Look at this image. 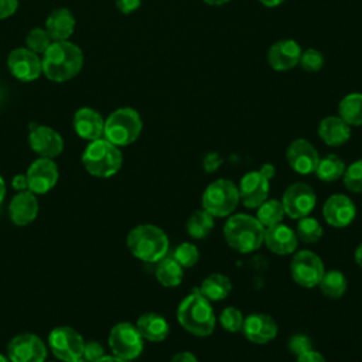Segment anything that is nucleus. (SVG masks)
Segmentation results:
<instances>
[{"label": "nucleus", "mask_w": 362, "mask_h": 362, "mask_svg": "<svg viewBox=\"0 0 362 362\" xmlns=\"http://www.w3.org/2000/svg\"><path fill=\"white\" fill-rule=\"evenodd\" d=\"M42 74L52 82H66L76 76L83 65V54L78 45L65 41H52L41 58Z\"/></svg>", "instance_id": "obj_1"}, {"label": "nucleus", "mask_w": 362, "mask_h": 362, "mask_svg": "<svg viewBox=\"0 0 362 362\" xmlns=\"http://www.w3.org/2000/svg\"><path fill=\"white\" fill-rule=\"evenodd\" d=\"M177 320L185 331L195 337L211 335L216 324L212 305L199 290H194L181 300L177 308Z\"/></svg>", "instance_id": "obj_2"}, {"label": "nucleus", "mask_w": 362, "mask_h": 362, "mask_svg": "<svg viewBox=\"0 0 362 362\" xmlns=\"http://www.w3.org/2000/svg\"><path fill=\"white\" fill-rule=\"evenodd\" d=\"M132 255L147 263H157L167 256L168 238L163 229L154 225H139L133 228L126 239Z\"/></svg>", "instance_id": "obj_3"}, {"label": "nucleus", "mask_w": 362, "mask_h": 362, "mask_svg": "<svg viewBox=\"0 0 362 362\" xmlns=\"http://www.w3.org/2000/svg\"><path fill=\"white\" fill-rule=\"evenodd\" d=\"M226 243L239 253H250L263 245L264 228L247 214L232 215L223 226Z\"/></svg>", "instance_id": "obj_4"}, {"label": "nucleus", "mask_w": 362, "mask_h": 362, "mask_svg": "<svg viewBox=\"0 0 362 362\" xmlns=\"http://www.w3.org/2000/svg\"><path fill=\"white\" fill-rule=\"evenodd\" d=\"M122 163V151L105 137L90 141L82 153V164L85 170L98 178L115 175L120 170Z\"/></svg>", "instance_id": "obj_5"}, {"label": "nucleus", "mask_w": 362, "mask_h": 362, "mask_svg": "<svg viewBox=\"0 0 362 362\" xmlns=\"http://www.w3.org/2000/svg\"><path fill=\"white\" fill-rule=\"evenodd\" d=\"M143 129V122L137 110L119 107L105 120L103 137L117 147L129 146L137 140Z\"/></svg>", "instance_id": "obj_6"}, {"label": "nucleus", "mask_w": 362, "mask_h": 362, "mask_svg": "<svg viewBox=\"0 0 362 362\" xmlns=\"http://www.w3.org/2000/svg\"><path fill=\"white\" fill-rule=\"evenodd\" d=\"M239 202L238 187L225 178L211 182L202 194V209L212 216L230 215Z\"/></svg>", "instance_id": "obj_7"}, {"label": "nucleus", "mask_w": 362, "mask_h": 362, "mask_svg": "<svg viewBox=\"0 0 362 362\" xmlns=\"http://www.w3.org/2000/svg\"><path fill=\"white\" fill-rule=\"evenodd\" d=\"M109 346L115 356L124 361L136 359L143 351V337L130 322L116 324L109 334Z\"/></svg>", "instance_id": "obj_8"}, {"label": "nucleus", "mask_w": 362, "mask_h": 362, "mask_svg": "<svg viewBox=\"0 0 362 362\" xmlns=\"http://www.w3.org/2000/svg\"><path fill=\"white\" fill-rule=\"evenodd\" d=\"M290 272L293 280L305 288L318 286L325 269L322 260L311 250H298L290 263Z\"/></svg>", "instance_id": "obj_9"}, {"label": "nucleus", "mask_w": 362, "mask_h": 362, "mask_svg": "<svg viewBox=\"0 0 362 362\" xmlns=\"http://www.w3.org/2000/svg\"><path fill=\"white\" fill-rule=\"evenodd\" d=\"M48 345L58 359L71 362L82 356L85 341L74 328L57 327L48 335Z\"/></svg>", "instance_id": "obj_10"}, {"label": "nucleus", "mask_w": 362, "mask_h": 362, "mask_svg": "<svg viewBox=\"0 0 362 362\" xmlns=\"http://www.w3.org/2000/svg\"><path fill=\"white\" fill-rule=\"evenodd\" d=\"M317 202L314 189L305 182L291 184L283 194L281 205L284 214L291 219H300L308 216Z\"/></svg>", "instance_id": "obj_11"}, {"label": "nucleus", "mask_w": 362, "mask_h": 362, "mask_svg": "<svg viewBox=\"0 0 362 362\" xmlns=\"http://www.w3.org/2000/svg\"><path fill=\"white\" fill-rule=\"evenodd\" d=\"M11 362H44L47 358L45 344L35 334L24 332L16 335L7 346Z\"/></svg>", "instance_id": "obj_12"}, {"label": "nucleus", "mask_w": 362, "mask_h": 362, "mask_svg": "<svg viewBox=\"0 0 362 362\" xmlns=\"http://www.w3.org/2000/svg\"><path fill=\"white\" fill-rule=\"evenodd\" d=\"M7 68L10 74L21 82L35 81L42 74L41 58L27 47L16 48L8 54Z\"/></svg>", "instance_id": "obj_13"}, {"label": "nucleus", "mask_w": 362, "mask_h": 362, "mask_svg": "<svg viewBox=\"0 0 362 362\" xmlns=\"http://www.w3.org/2000/svg\"><path fill=\"white\" fill-rule=\"evenodd\" d=\"M25 175L28 191L33 194H45L55 187L58 181V168L52 158L40 157L31 163Z\"/></svg>", "instance_id": "obj_14"}, {"label": "nucleus", "mask_w": 362, "mask_h": 362, "mask_svg": "<svg viewBox=\"0 0 362 362\" xmlns=\"http://www.w3.org/2000/svg\"><path fill=\"white\" fill-rule=\"evenodd\" d=\"M301 52L303 49L296 40H279L270 45L267 51V62L273 71L286 72L298 65Z\"/></svg>", "instance_id": "obj_15"}, {"label": "nucleus", "mask_w": 362, "mask_h": 362, "mask_svg": "<svg viewBox=\"0 0 362 362\" xmlns=\"http://www.w3.org/2000/svg\"><path fill=\"white\" fill-rule=\"evenodd\" d=\"M28 143L31 150L44 158H54L64 150V140L61 134L48 126H33Z\"/></svg>", "instance_id": "obj_16"}, {"label": "nucleus", "mask_w": 362, "mask_h": 362, "mask_svg": "<svg viewBox=\"0 0 362 362\" xmlns=\"http://www.w3.org/2000/svg\"><path fill=\"white\" fill-rule=\"evenodd\" d=\"M286 158L296 173L304 175L314 173L320 161L315 147L305 139L293 140L287 147Z\"/></svg>", "instance_id": "obj_17"}, {"label": "nucleus", "mask_w": 362, "mask_h": 362, "mask_svg": "<svg viewBox=\"0 0 362 362\" xmlns=\"http://www.w3.org/2000/svg\"><path fill=\"white\" fill-rule=\"evenodd\" d=\"M239 201L246 208H257L269 195V180L260 171H250L245 174L238 187Z\"/></svg>", "instance_id": "obj_18"}, {"label": "nucleus", "mask_w": 362, "mask_h": 362, "mask_svg": "<svg viewBox=\"0 0 362 362\" xmlns=\"http://www.w3.org/2000/svg\"><path fill=\"white\" fill-rule=\"evenodd\" d=\"M322 215L328 225L334 228H345L355 219L356 206L346 195L334 194L325 201Z\"/></svg>", "instance_id": "obj_19"}, {"label": "nucleus", "mask_w": 362, "mask_h": 362, "mask_svg": "<svg viewBox=\"0 0 362 362\" xmlns=\"http://www.w3.org/2000/svg\"><path fill=\"white\" fill-rule=\"evenodd\" d=\"M243 335L253 344H267L277 335V324L276 321L263 313L249 314L243 320L242 325Z\"/></svg>", "instance_id": "obj_20"}, {"label": "nucleus", "mask_w": 362, "mask_h": 362, "mask_svg": "<svg viewBox=\"0 0 362 362\" xmlns=\"http://www.w3.org/2000/svg\"><path fill=\"white\" fill-rule=\"evenodd\" d=\"M75 133L89 141L103 137L105 119L99 112L90 107H81L74 116Z\"/></svg>", "instance_id": "obj_21"}, {"label": "nucleus", "mask_w": 362, "mask_h": 362, "mask_svg": "<svg viewBox=\"0 0 362 362\" xmlns=\"http://www.w3.org/2000/svg\"><path fill=\"white\" fill-rule=\"evenodd\" d=\"M297 242L296 232L281 222L264 229L263 243H266V246L276 255L284 256L296 252Z\"/></svg>", "instance_id": "obj_22"}, {"label": "nucleus", "mask_w": 362, "mask_h": 362, "mask_svg": "<svg viewBox=\"0 0 362 362\" xmlns=\"http://www.w3.org/2000/svg\"><path fill=\"white\" fill-rule=\"evenodd\" d=\"M8 214L13 223L18 226H25L31 223L38 214V201L35 198V194L28 189L16 194L10 202Z\"/></svg>", "instance_id": "obj_23"}, {"label": "nucleus", "mask_w": 362, "mask_h": 362, "mask_svg": "<svg viewBox=\"0 0 362 362\" xmlns=\"http://www.w3.org/2000/svg\"><path fill=\"white\" fill-rule=\"evenodd\" d=\"M320 139L331 147L345 144L351 137V126L339 116H327L318 124Z\"/></svg>", "instance_id": "obj_24"}, {"label": "nucleus", "mask_w": 362, "mask_h": 362, "mask_svg": "<svg viewBox=\"0 0 362 362\" xmlns=\"http://www.w3.org/2000/svg\"><path fill=\"white\" fill-rule=\"evenodd\" d=\"M45 30L52 41H65L75 31V17L68 8H55L45 21Z\"/></svg>", "instance_id": "obj_25"}, {"label": "nucleus", "mask_w": 362, "mask_h": 362, "mask_svg": "<svg viewBox=\"0 0 362 362\" xmlns=\"http://www.w3.org/2000/svg\"><path fill=\"white\" fill-rule=\"evenodd\" d=\"M136 327L141 334L143 339L151 342L164 341L170 334V327L167 320L157 313H146L139 317Z\"/></svg>", "instance_id": "obj_26"}, {"label": "nucleus", "mask_w": 362, "mask_h": 362, "mask_svg": "<svg viewBox=\"0 0 362 362\" xmlns=\"http://www.w3.org/2000/svg\"><path fill=\"white\" fill-rule=\"evenodd\" d=\"M232 283L228 276L222 273H212L204 279L199 287V293L209 301H219L229 296Z\"/></svg>", "instance_id": "obj_27"}, {"label": "nucleus", "mask_w": 362, "mask_h": 362, "mask_svg": "<svg viewBox=\"0 0 362 362\" xmlns=\"http://www.w3.org/2000/svg\"><path fill=\"white\" fill-rule=\"evenodd\" d=\"M338 116L349 126L362 124V93L351 92L338 103Z\"/></svg>", "instance_id": "obj_28"}, {"label": "nucleus", "mask_w": 362, "mask_h": 362, "mask_svg": "<svg viewBox=\"0 0 362 362\" xmlns=\"http://www.w3.org/2000/svg\"><path fill=\"white\" fill-rule=\"evenodd\" d=\"M156 277L158 283L163 284L164 287H175L181 284L184 270L173 256H165L160 262H157Z\"/></svg>", "instance_id": "obj_29"}, {"label": "nucleus", "mask_w": 362, "mask_h": 362, "mask_svg": "<svg viewBox=\"0 0 362 362\" xmlns=\"http://www.w3.org/2000/svg\"><path fill=\"white\" fill-rule=\"evenodd\" d=\"M346 277L339 270H329L325 272L322 279L318 283V287L321 293L328 298H339L346 291Z\"/></svg>", "instance_id": "obj_30"}, {"label": "nucleus", "mask_w": 362, "mask_h": 362, "mask_svg": "<svg viewBox=\"0 0 362 362\" xmlns=\"http://www.w3.org/2000/svg\"><path fill=\"white\" fill-rule=\"evenodd\" d=\"M214 229V216L205 209L194 211L187 221V230L194 239H202Z\"/></svg>", "instance_id": "obj_31"}, {"label": "nucleus", "mask_w": 362, "mask_h": 362, "mask_svg": "<svg viewBox=\"0 0 362 362\" xmlns=\"http://www.w3.org/2000/svg\"><path fill=\"white\" fill-rule=\"evenodd\" d=\"M345 171V164L344 161L335 156V154H328L322 158H320L317 168H315V174L321 181H335L339 177L344 175Z\"/></svg>", "instance_id": "obj_32"}, {"label": "nucleus", "mask_w": 362, "mask_h": 362, "mask_svg": "<svg viewBox=\"0 0 362 362\" xmlns=\"http://www.w3.org/2000/svg\"><path fill=\"white\" fill-rule=\"evenodd\" d=\"M284 209L281 201L277 199H266L262 205L257 206V221L262 223L264 229L280 223L284 218Z\"/></svg>", "instance_id": "obj_33"}, {"label": "nucleus", "mask_w": 362, "mask_h": 362, "mask_svg": "<svg viewBox=\"0 0 362 362\" xmlns=\"http://www.w3.org/2000/svg\"><path fill=\"white\" fill-rule=\"evenodd\" d=\"M322 226L315 218L304 216L300 218L296 229L297 239H300L304 243H315L322 238Z\"/></svg>", "instance_id": "obj_34"}, {"label": "nucleus", "mask_w": 362, "mask_h": 362, "mask_svg": "<svg viewBox=\"0 0 362 362\" xmlns=\"http://www.w3.org/2000/svg\"><path fill=\"white\" fill-rule=\"evenodd\" d=\"M51 42H52V38L49 37L47 30L40 27L33 28L25 37L27 48L35 54H44L47 48L51 45Z\"/></svg>", "instance_id": "obj_35"}, {"label": "nucleus", "mask_w": 362, "mask_h": 362, "mask_svg": "<svg viewBox=\"0 0 362 362\" xmlns=\"http://www.w3.org/2000/svg\"><path fill=\"white\" fill-rule=\"evenodd\" d=\"M173 257L175 259V262L184 269V267H192L198 259H199V252L198 247L192 243L188 242H182L180 243L174 252H173Z\"/></svg>", "instance_id": "obj_36"}, {"label": "nucleus", "mask_w": 362, "mask_h": 362, "mask_svg": "<svg viewBox=\"0 0 362 362\" xmlns=\"http://www.w3.org/2000/svg\"><path fill=\"white\" fill-rule=\"evenodd\" d=\"M344 184L352 192H362V160H356L344 171Z\"/></svg>", "instance_id": "obj_37"}, {"label": "nucleus", "mask_w": 362, "mask_h": 362, "mask_svg": "<svg viewBox=\"0 0 362 362\" xmlns=\"http://www.w3.org/2000/svg\"><path fill=\"white\" fill-rule=\"evenodd\" d=\"M243 314L239 308L236 307H226L219 317L221 325L229 331V332H239L242 331V325H243Z\"/></svg>", "instance_id": "obj_38"}, {"label": "nucleus", "mask_w": 362, "mask_h": 362, "mask_svg": "<svg viewBox=\"0 0 362 362\" xmlns=\"http://www.w3.org/2000/svg\"><path fill=\"white\" fill-rule=\"evenodd\" d=\"M324 55L315 48H307L301 52L300 57V65L305 72H318L324 66Z\"/></svg>", "instance_id": "obj_39"}, {"label": "nucleus", "mask_w": 362, "mask_h": 362, "mask_svg": "<svg viewBox=\"0 0 362 362\" xmlns=\"http://www.w3.org/2000/svg\"><path fill=\"white\" fill-rule=\"evenodd\" d=\"M288 346H290L291 352H293L296 356H298V355H301V354H304V352L313 349V348H311V339H310L308 337H305V335H301V334L293 335V337L290 338V341H288Z\"/></svg>", "instance_id": "obj_40"}, {"label": "nucleus", "mask_w": 362, "mask_h": 362, "mask_svg": "<svg viewBox=\"0 0 362 362\" xmlns=\"http://www.w3.org/2000/svg\"><path fill=\"white\" fill-rule=\"evenodd\" d=\"M105 354H103V348L99 342L96 341H89V342H85V346H83V354L82 356L88 361V362H95L98 361L99 358H102Z\"/></svg>", "instance_id": "obj_41"}, {"label": "nucleus", "mask_w": 362, "mask_h": 362, "mask_svg": "<svg viewBox=\"0 0 362 362\" xmlns=\"http://www.w3.org/2000/svg\"><path fill=\"white\" fill-rule=\"evenodd\" d=\"M202 164H204V170L206 173H214L222 164V158H221V156L218 153H208L204 157Z\"/></svg>", "instance_id": "obj_42"}, {"label": "nucleus", "mask_w": 362, "mask_h": 362, "mask_svg": "<svg viewBox=\"0 0 362 362\" xmlns=\"http://www.w3.org/2000/svg\"><path fill=\"white\" fill-rule=\"evenodd\" d=\"M17 7H18V0H0V20L13 16Z\"/></svg>", "instance_id": "obj_43"}, {"label": "nucleus", "mask_w": 362, "mask_h": 362, "mask_svg": "<svg viewBox=\"0 0 362 362\" xmlns=\"http://www.w3.org/2000/svg\"><path fill=\"white\" fill-rule=\"evenodd\" d=\"M141 4V0H116V6L120 13L130 14L136 11Z\"/></svg>", "instance_id": "obj_44"}, {"label": "nucleus", "mask_w": 362, "mask_h": 362, "mask_svg": "<svg viewBox=\"0 0 362 362\" xmlns=\"http://www.w3.org/2000/svg\"><path fill=\"white\" fill-rule=\"evenodd\" d=\"M296 362H327V361L320 352H317L314 349H310V351L298 355Z\"/></svg>", "instance_id": "obj_45"}, {"label": "nucleus", "mask_w": 362, "mask_h": 362, "mask_svg": "<svg viewBox=\"0 0 362 362\" xmlns=\"http://www.w3.org/2000/svg\"><path fill=\"white\" fill-rule=\"evenodd\" d=\"M11 185L16 191H25L28 189V181H27V175L25 174H17L14 175L13 181H11Z\"/></svg>", "instance_id": "obj_46"}, {"label": "nucleus", "mask_w": 362, "mask_h": 362, "mask_svg": "<svg viewBox=\"0 0 362 362\" xmlns=\"http://www.w3.org/2000/svg\"><path fill=\"white\" fill-rule=\"evenodd\" d=\"M171 362H198V359L195 358L194 354L188 352V351H182V352H178L173 356Z\"/></svg>", "instance_id": "obj_47"}, {"label": "nucleus", "mask_w": 362, "mask_h": 362, "mask_svg": "<svg viewBox=\"0 0 362 362\" xmlns=\"http://www.w3.org/2000/svg\"><path fill=\"white\" fill-rule=\"evenodd\" d=\"M260 171V174L262 175H264L269 181L273 178V175H274V173H276V168H274V165H272V164H263L262 165V168L259 170Z\"/></svg>", "instance_id": "obj_48"}, {"label": "nucleus", "mask_w": 362, "mask_h": 362, "mask_svg": "<svg viewBox=\"0 0 362 362\" xmlns=\"http://www.w3.org/2000/svg\"><path fill=\"white\" fill-rule=\"evenodd\" d=\"M95 362H129V361H124V359H122V358H117V356H107V355H103L102 358H99L98 361H95Z\"/></svg>", "instance_id": "obj_49"}, {"label": "nucleus", "mask_w": 362, "mask_h": 362, "mask_svg": "<svg viewBox=\"0 0 362 362\" xmlns=\"http://www.w3.org/2000/svg\"><path fill=\"white\" fill-rule=\"evenodd\" d=\"M284 0H259V3H262L266 7H277L283 3Z\"/></svg>", "instance_id": "obj_50"}, {"label": "nucleus", "mask_w": 362, "mask_h": 362, "mask_svg": "<svg viewBox=\"0 0 362 362\" xmlns=\"http://www.w3.org/2000/svg\"><path fill=\"white\" fill-rule=\"evenodd\" d=\"M355 262H356V264L362 269V243L356 247V250H355Z\"/></svg>", "instance_id": "obj_51"}, {"label": "nucleus", "mask_w": 362, "mask_h": 362, "mask_svg": "<svg viewBox=\"0 0 362 362\" xmlns=\"http://www.w3.org/2000/svg\"><path fill=\"white\" fill-rule=\"evenodd\" d=\"M229 1L230 0H204V3L208 4V6H223V4L229 3Z\"/></svg>", "instance_id": "obj_52"}, {"label": "nucleus", "mask_w": 362, "mask_h": 362, "mask_svg": "<svg viewBox=\"0 0 362 362\" xmlns=\"http://www.w3.org/2000/svg\"><path fill=\"white\" fill-rule=\"evenodd\" d=\"M4 195H6V184H4L3 177L0 175V204H1L3 199H4Z\"/></svg>", "instance_id": "obj_53"}, {"label": "nucleus", "mask_w": 362, "mask_h": 362, "mask_svg": "<svg viewBox=\"0 0 362 362\" xmlns=\"http://www.w3.org/2000/svg\"><path fill=\"white\" fill-rule=\"evenodd\" d=\"M0 362H11V361L8 359V356H4L0 354Z\"/></svg>", "instance_id": "obj_54"}, {"label": "nucleus", "mask_w": 362, "mask_h": 362, "mask_svg": "<svg viewBox=\"0 0 362 362\" xmlns=\"http://www.w3.org/2000/svg\"><path fill=\"white\" fill-rule=\"evenodd\" d=\"M71 362H88L83 356H81V358H78V359H75V361H71Z\"/></svg>", "instance_id": "obj_55"}]
</instances>
